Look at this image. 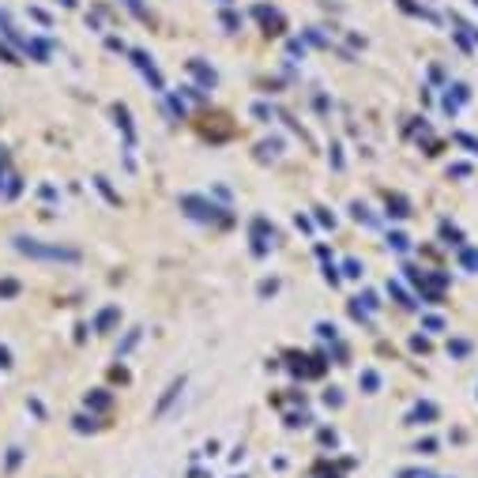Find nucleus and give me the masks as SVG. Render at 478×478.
<instances>
[{
	"mask_svg": "<svg viewBox=\"0 0 478 478\" xmlns=\"http://www.w3.org/2000/svg\"><path fill=\"white\" fill-rule=\"evenodd\" d=\"M388 207H395V211H392V215H399V218H403V215H411V211H407V204H403V200H399V196H395V200H388Z\"/></svg>",
	"mask_w": 478,
	"mask_h": 478,
	"instance_id": "1a4fd4ad",
	"label": "nucleus"
},
{
	"mask_svg": "<svg viewBox=\"0 0 478 478\" xmlns=\"http://www.w3.org/2000/svg\"><path fill=\"white\" fill-rule=\"evenodd\" d=\"M376 384H381V376H376L373 369H365V373H362V388H365V392H376Z\"/></svg>",
	"mask_w": 478,
	"mask_h": 478,
	"instance_id": "0eeeda50",
	"label": "nucleus"
},
{
	"mask_svg": "<svg viewBox=\"0 0 478 478\" xmlns=\"http://www.w3.org/2000/svg\"><path fill=\"white\" fill-rule=\"evenodd\" d=\"M448 351H452L456 358H463L467 351H471V343H463V339H459V343H448Z\"/></svg>",
	"mask_w": 478,
	"mask_h": 478,
	"instance_id": "9d476101",
	"label": "nucleus"
},
{
	"mask_svg": "<svg viewBox=\"0 0 478 478\" xmlns=\"http://www.w3.org/2000/svg\"><path fill=\"white\" fill-rule=\"evenodd\" d=\"M433 448H437V445H433V440H418V448H415V452H418V456H422V452H426V456H429V452H433Z\"/></svg>",
	"mask_w": 478,
	"mask_h": 478,
	"instance_id": "ddd939ff",
	"label": "nucleus"
},
{
	"mask_svg": "<svg viewBox=\"0 0 478 478\" xmlns=\"http://www.w3.org/2000/svg\"><path fill=\"white\" fill-rule=\"evenodd\" d=\"M429 418H437V407L433 403H422V407H415V415H411V426H426Z\"/></svg>",
	"mask_w": 478,
	"mask_h": 478,
	"instance_id": "20e7f679",
	"label": "nucleus"
},
{
	"mask_svg": "<svg viewBox=\"0 0 478 478\" xmlns=\"http://www.w3.org/2000/svg\"><path fill=\"white\" fill-rule=\"evenodd\" d=\"M87 407H109V395L98 392V395H87Z\"/></svg>",
	"mask_w": 478,
	"mask_h": 478,
	"instance_id": "6e6552de",
	"label": "nucleus"
},
{
	"mask_svg": "<svg viewBox=\"0 0 478 478\" xmlns=\"http://www.w3.org/2000/svg\"><path fill=\"white\" fill-rule=\"evenodd\" d=\"M61 4H68V8H72V4H76V0H61Z\"/></svg>",
	"mask_w": 478,
	"mask_h": 478,
	"instance_id": "a211bd4d",
	"label": "nucleus"
},
{
	"mask_svg": "<svg viewBox=\"0 0 478 478\" xmlns=\"http://www.w3.org/2000/svg\"><path fill=\"white\" fill-rule=\"evenodd\" d=\"M317 332L324 335V339H335V328H332V324H317Z\"/></svg>",
	"mask_w": 478,
	"mask_h": 478,
	"instance_id": "4468645a",
	"label": "nucleus"
},
{
	"mask_svg": "<svg viewBox=\"0 0 478 478\" xmlns=\"http://www.w3.org/2000/svg\"><path fill=\"white\" fill-rule=\"evenodd\" d=\"M181 207H185L192 218H226V215H218L223 207L207 204V200H200V196H185V200H181Z\"/></svg>",
	"mask_w": 478,
	"mask_h": 478,
	"instance_id": "f03ea898",
	"label": "nucleus"
},
{
	"mask_svg": "<svg viewBox=\"0 0 478 478\" xmlns=\"http://www.w3.org/2000/svg\"><path fill=\"white\" fill-rule=\"evenodd\" d=\"M181 388H185V381H173L170 388H166V395H162V399H159V407H154V415H159V418L166 415V411H170V403L181 395Z\"/></svg>",
	"mask_w": 478,
	"mask_h": 478,
	"instance_id": "7ed1b4c3",
	"label": "nucleus"
},
{
	"mask_svg": "<svg viewBox=\"0 0 478 478\" xmlns=\"http://www.w3.org/2000/svg\"><path fill=\"white\" fill-rule=\"evenodd\" d=\"M8 362V351H0V365H4Z\"/></svg>",
	"mask_w": 478,
	"mask_h": 478,
	"instance_id": "f3484780",
	"label": "nucleus"
},
{
	"mask_svg": "<svg viewBox=\"0 0 478 478\" xmlns=\"http://www.w3.org/2000/svg\"><path fill=\"white\" fill-rule=\"evenodd\" d=\"M346 275H351V279H358V275H362V268H358V260H346Z\"/></svg>",
	"mask_w": 478,
	"mask_h": 478,
	"instance_id": "2eb2a0df",
	"label": "nucleus"
},
{
	"mask_svg": "<svg viewBox=\"0 0 478 478\" xmlns=\"http://www.w3.org/2000/svg\"><path fill=\"white\" fill-rule=\"evenodd\" d=\"M15 290H19L15 282H0V294H4V298H8V294H15Z\"/></svg>",
	"mask_w": 478,
	"mask_h": 478,
	"instance_id": "dca6fc26",
	"label": "nucleus"
},
{
	"mask_svg": "<svg viewBox=\"0 0 478 478\" xmlns=\"http://www.w3.org/2000/svg\"><path fill=\"white\" fill-rule=\"evenodd\" d=\"M113 320H117V309H102V312H98V320H95V332H106Z\"/></svg>",
	"mask_w": 478,
	"mask_h": 478,
	"instance_id": "39448f33",
	"label": "nucleus"
},
{
	"mask_svg": "<svg viewBox=\"0 0 478 478\" xmlns=\"http://www.w3.org/2000/svg\"><path fill=\"white\" fill-rule=\"evenodd\" d=\"M459 260H463V268L478 271V253H475V249H459Z\"/></svg>",
	"mask_w": 478,
	"mask_h": 478,
	"instance_id": "423d86ee",
	"label": "nucleus"
},
{
	"mask_svg": "<svg viewBox=\"0 0 478 478\" xmlns=\"http://www.w3.org/2000/svg\"><path fill=\"white\" fill-rule=\"evenodd\" d=\"M456 140H459V143H463V147H471V154H478V140H475V136H463V132H459V136H456Z\"/></svg>",
	"mask_w": 478,
	"mask_h": 478,
	"instance_id": "9b49d317",
	"label": "nucleus"
},
{
	"mask_svg": "<svg viewBox=\"0 0 478 478\" xmlns=\"http://www.w3.org/2000/svg\"><path fill=\"white\" fill-rule=\"evenodd\" d=\"M12 245L31 260H57V264H79V249H68V245H45L38 237H12Z\"/></svg>",
	"mask_w": 478,
	"mask_h": 478,
	"instance_id": "f257e3e1",
	"label": "nucleus"
},
{
	"mask_svg": "<svg viewBox=\"0 0 478 478\" xmlns=\"http://www.w3.org/2000/svg\"><path fill=\"white\" fill-rule=\"evenodd\" d=\"M388 241H392V249H399V253H403V249H407V237H403V234H392V237H388Z\"/></svg>",
	"mask_w": 478,
	"mask_h": 478,
	"instance_id": "f8f14e48",
	"label": "nucleus"
}]
</instances>
